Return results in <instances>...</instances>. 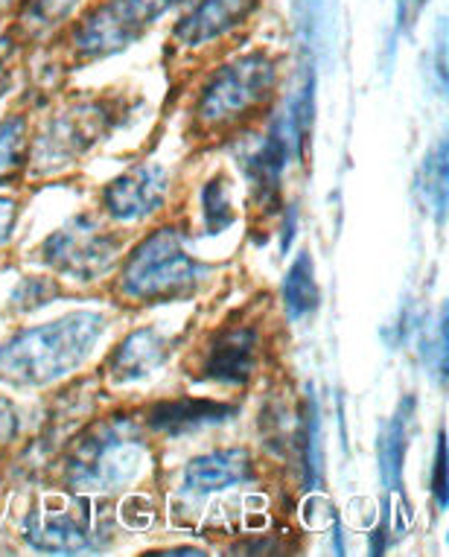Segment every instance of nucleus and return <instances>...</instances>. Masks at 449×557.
Wrapping results in <instances>:
<instances>
[{
    "label": "nucleus",
    "instance_id": "obj_1",
    "mask_svg": "<svg viewBox=\"0 0 449 557\" xmlns=\"http://www.w3.org/2000/svg\"><path fill=\"white\" fill-rule=\"evenodd\" d=\"M147 430L132 411L85 423L59 449V482L67 494L114 496L135 482L147 461Z\"/></svg>",
    "mask_w": 449,
    "mask_h": 557
},
{
    "label": "nucleus",
    "instance_id": "obj_2",
    "mask_svg": "<svg viewBox=\"0 0 449 557\" xmlns=\"http://www.w3.org/2000/svg\"><path fill=\"white\" fill-rule=\"evenodd\" d=\"M109 330L102 312L76 310L0 338V383L15 388H47L67 380L91 359Z\"/></svg>",
    "mask_w": 449,
    "mask_h": 557
},
{
    "label": "nucleus",
    "instance_id": "obj_3",
    "mask_svg": "<svg viewBox=\"0 0 449 557\" xmlns=\"http://www.w3.org/2000/svg\"><path fill=\"white\" fill-rule=\"evenodd\" d=\"M280 88V62L269 50H246L204 76L190 106V123L204 137L239 135L269 114Z\"/></svg>",
    "mask_w": 449,
    "mask_h": 557
},
{
    "label": "nucleus",
    "instance_id": "obj_4",
    "mask_svg": "<svg viewBox=\"0 0 449 557\" xmlns=\"http://www.w3.org/2000/svg\"><path fill=\"white\" fill-rule=\"evenodd\" d=\"M190 237L178 225H161L138 239L120 263L114 298L132 307H155L190 298L208 281L213 265L190 251Z\"/></svg>",
    "mask_w": 449,
    "mask_h": 557
},
{
    "label": "nucleus",
    "instance_id": "obj_5",
    "mask_svg": "<svg viewBox=\"0 0 449 557\" xmlns=\"http://www.w3.org/2000/svg\"><path fill=\"white\" fill-rule=\"evenodd\" d=\"M100 496L53 494L38 499L24 520V540L47 555H91L111 543V517Z\"/></svg>",
    "mask_w": 449,
    "mask_h": 557
},
{
    "label": "nucleus",
    "instance_id": "obj_6",
    "mask_svg": "<svg viewBox=\"0 0 449 557\" xmlns=\"http://www.w3.org/2000/svg\"><path fill=\"white\" fill-rule=\"evenodd\" d=\"M184 0H102L67 29V53L76 64H91L140 41L158 21L178 10Z\"/></svg>",
    "mask_w": 449,
    "mask_h": 557
},
{
    "label": "nucleus",
    "instance_id": "obj_7",
    "mask_svg": "<svg viewBox=\"0 0 449 557\" xmlns=\"http://www.w3.org/2000/svg\"><path fill=\"white\" fill-rule=\"evenodd\" d=\"M123 251L126 234L109 228L102 216L76 213L62 228L41 239L33 257L50 272L71 277L76 284H100L102 277L117 269Z\"/></svg>",
    "mask_w": 449,
    "mask_h": 557
},
{
    "label": "nucleus",
    "instance_id": "obj_8",
    "mask_svg": "<svg viewBox=\"0 0 449 557\" xmlns=\"http://www.w3.org/2000/svg\"><path fill=\"white\" fill-rule=\"evenodd\" d=\"M117 126V114L105 100H74L41 123L29 140V166L41 175L59 173L91 152Z\"/></svg>",
    "mask_w": 449,
    "mask_h": 557
},
{
    "label": "nucleus",
    "instance_id": "obj_9",
    "mask_svg": "<svg viewBox=\"0 0 449 557\" xmlns=\"http://www.w3.org/2000/svg\"><path fill=\"white\" fill-rule=\"evenodd\" d=\"M263 366V333L254 321L230 319L211 330L187 359V380L222 388H248Z\"/></svg>",
    "mask_w": 449,
    "mask_h": 557
},
{
    "label": "nucleus",
    "instance_id": "obj_10",
    "mask_svg": "<svg viewBox=\"0 0 449 557\" xmlns=\"http://www.w3.org/2000/svg\"><path fill=\"white\" fill-rule=\"evenodd\" d=\"M237 158L239 166H242V175H246L248 199L263 216H272L280 208L286 164L292 158H303L295 147L289 128H286L284 114L272 120L266 132L251 135V140L242 144Z\"/></svg>",
    "mask_w": 449,
    "mask_h": 557
},
{
    "label": "nucleus",
    "instance_id": "obj_11",
    "mask_svg": "<svg viewBox=\"0 0 449 557\" xmlns=\"http://www.w3.org/2000/svg\"><path fill=\"white\" fill-rule=\"evenodd\" d=\"M173 193V175L164 164L144 161L128 166L126 173L114 175L100 190V216L111 225H132V222L149 220L166 208Z\"/></svg>",
    "mask_w": 449,
    "mask_h": 557
},
{
    "label": "nucleus",
    "instance_id": "obj_12",
    "mask_svg": "<svg viewBox=\"0 0 449 557\" xmlns=\"http://www.w3.org/2000/svg\"><path fill=\"white\" fill-rule=\"evenodd\" d=\"M257 10L260 0H190L175 21L170 41L175 50L199 53L204 47L237 36Z\"/></svg>",
    "mask_w": 449,
    "mask_h": 557
},
{
    "label": "nucleus",
    "instance_id": "obj_13",
    "mask_svg": "<svg viewBox=\"0 0 449 557\" xmlns=\"http://www.w3.org/2000/svg\"><path fill=\"white\" fill-rule=\"evenodd\" d=\"M239 414L237 403L208 397H161L140 409V426L158 438H187L213 426H225Z\"/></svg>",
    "mask_w": 449,
    "mask_h": 557
},
{
    "label": "nucleus",
    "instance_id": "obj_14",
    "mask_svg": "<svg viewBox=\"0 0 449 557\" xmlns=\"http://www.w3.org/2000/svg\"><path fill=\"white\" fill-rule=\"evenodd\" d=\"M254 479L257 465L251 449H213V453H204V456H196L192 461H187V467L182 470L178 491H175V499H178V505L192 508V505L204 503L208 496L254 482Z\"/></svg>",
    "mask_w": 449,
    "mask_h": 557
},
{
    "label": "nucleus",
    "instance_id": "obj_15",
    "mask_svg": "<svg viewBox=\"0 0 449 557\" xmlns=\"http://www.w3.org/2000/svg\"><path fill=\"white\" fill-rule=\"evenodd\" d=\"M175 342L158 327H135L114 345L105 362L102 376L111 385H135L158 374L173 357Z\"/></svg>",
    "mask_w": 449,
    "mask_h": 557
},
{
    "label": "nucleus",
    "instance_id": "obj_16",
    "mask_svg": "<svg viewBox=\"0 0 449 557\" xmlns=\"http://www.w3.org/2000/svg\"><path fill=\"white\" fill-rule=\"evenodd\" d=\"M414 430V397H403L397 411L385 421L376 444V465H379V482L385 484L388 494H397L403 484L406 449L412 441Z\"/></svg>",
    "mask_w": 449,
    "mask_h": 557
},
{
    "label": "nucleus",
    "instance_id": "obj_17",
    "mask_svg": "<svg viewBox=\"0 0 449 557\" xmlns=\"http://www.w3.org/2000/svg\"><path fill=\"white\" fill-rule=\"evenodd\" d=\"M292 456L301 473L303 494H315L324 475V449H321V411L315 394H307L298 406V421H295Z\"/></svg>",
    "mask_w": 449,
    "mask_h": 557
},
{
    "label": "nucleus",
    "instance_id": "obj_18",
    "mask_svg": "<svg viewBox=\"0 0 449 557\" xmlns=\"http://www.w3.org/2000/svg\"><path fill=\"white\" fill-rule=\"evenodd\" d=\"M85 0H21L15 33L29 41L50 38L55 29H62L74 18Z\"/></svg>",
    "mask_w": 449,
    "mask_h": 557
},
{
    "label": "nucleus",
    "instance_id": "obj_19",
    "mask_svg": "<svg viewBox=\"0 0 449 557\" xmlns=\"http://www.w3.org/2000/svg\"><path fill=\"white\" fill-rule=\"evenodd\" d=\"M280 298H284V312L289 321H301L319 310L321 293L315 284V263L310 251H301L292 260L280 286Z\"/></svg>",
    "mask_w": 449,
    "mask_h": 557
},
{
    "label": "nucleus",
    "instance_id": "obj_20",
    "mask_svg": "<svg viewBox=\"0 0 449 557\" xmlns=\"http://www.w3.org/2000/svg\"><path fill=\"white\" fill-rule=\"evenodd\" d=\"M29 140L27 114L0 120V187H12L29 173Z\"/></svg>",
    "mask_w": 449,
    "mask_h": 557
},
{
    "label": "nucleus",
    "instance_id": "obj_21",
    "mask_svg": "<svg viewBox=\"0 0 449 557\" xmlns=\"http://www.w3.org/2000/svg\"><path fill=\"white\" fill-rule=\"evenodd\" d=\"M417 196H421L423 208L432 213V220L444 225L449 201V152L444 140L423 158L421 173H417Z\"/></svg>",
    "mask_w": 449,
    "mask_h": 557
},
{
    "label": "nucleus",
    "instance_id": "obj_22",
    "mask_svg": "<svg viewBox=\"0 0 449 557\" xmlns=\"http://www.w3.org/2000/svg\"><path fill=\"white\" fill-rule=\"evenodd\" d=\"M199 205H202V228L204 237H216L222 231H228L237 222L234 211V184L225 173L213 175L211 182L204 184L199 193Z\"/></svg>",
    "mask_w": 449,
    "mask_h": 557
},
{
    "label": "nucleus",
    "instance_id": "obj_23",
    "mask_svg": "<svg viewBox=\"0 0 449 557\" xmlns=\"http://www.w3.org/2000/svg\"><path fill=\"white\" fill-rule=\"evenodd\" d=\"M64 298L62 284H55L50 277H24L18 289L10 298V312L12 315H24V312L41 310L47 301Z\"/></svg>",
    "mask_w": 449,
    "mask_h": 557
},
{
    "label": "nucleus",
    "instance_id": "obj_24",
    "mask_svg": "<svg viewBox=\"0 0 449 557\" xmlns=\"http://www.w3.org/2000/svg\"><path fill=\"white\" fill-rule=\"evenodd\" d=\"M423 350H426V366L435 371L440 385L447 383V310H440L435 330L423 333Z\"/></svg>",
    "mask_w": 449,
    "mask_h": 557
},
{
    "label": "nucleus",
    "instance_id": "obj_25",
    "mask_svg": "<svg viewBox=\"0 0 449 557\" xmlns=\"http://www.w3.org/2000/svg\"><path fill=\"white\" fill-rule=\"evenodd\" d=\"M447 438L438 432V444H435V465H432V496L438 503L440 511H447L449 494H447Z\"/></svg>",
    "mask_w": 449,
    "mask_h": 557
},
{
    "label": "nucleus",
    "instance_id": "obj_26",
    "mask_svg": "<svg viewBox=\"0 0 449 557\" xmlns=\"http://www.w3.org/2000/svg\"><path fill=\"white\" fill-rule=\"evenodd\" d=\"M426 7V0H395V38H403L412 33L414 21Z\"/></svg>",
    "mask_w": 449,
    "mask_h": 557
},
{
    "label": "nucleus",
    "instance_id": "obj_27",
    "mask_svg": "<svg viewBox=\"0 0 449 557\" xmlns=\"http://www.w3.org/2000/svg\"><path fill=\"white\" fill-rule=\"evenodd\" d=\"M18 432H21L18 409H15L7 397H0V453L15 444Z\"/></svg>",
    "mask_w": 449,
    "mask_h": 557
},
{
    "label": "nucleus",
    "instance_id": "obj_28",
    "mask_svg": "<svg viewBox=\"0 0 449 557\" xmlns=\"http://www.w3.org/2000/svg\"><path fill=\"white\" fill-rule=\"evenodd\" d=\"M18 225V199L0 196V248L7 246Z\"/></svg>",
    "mask_w": 449,
    "mask_h": 557
},
{
    "label": "nucleus",
    "instance_id": "obj_29",
    "mask_svg": "<svg viewBox=\"0 0 449 557\" xmlns=\"http://www.w3.org/2000/svg\"><path fill=\"white\" fill-rule=\"evenodd\" d=\"M435 76H438L440 88H447V21H438V33H435Z\"/></svg>",
    "mask_w": 449,
    "mask_h": 557
},
{
    "label": "nucleus",
    "instance_id": "obj_30",
    "mask_svg": "<svg viewBox=\"0 0 449 557\" xmlns=\"http://www.w3.org/2000/svg\"><path fill=\"white\" fill-rule=\"evenodd\" d=\"M286 220H284V237H280V251H289V246H292V239H295V228H298V208L295 205H289L286 208Z\"/></svg>",
    "mask_w": 449,
    "mask_h": 557
},
{
    "label": "nucleus",
    "instance_id": "obj_31",
    "mask_svg": "<svg viewBox=\"0 0 449 557\" xmlns=\"http://www.w3.org/2000/svg\"><path fill=\"white\" fill-rule=\"evenodd\" d=\"M152 555H208L204 548H196V546H170V548H158V552H152Z\"/></svg>",
    "mask_w": 449,
    "mask_h": 557
},
{
    "label": "nucleus",
    "instance_id": "obj_32",
    "mask_svg": "<svg viewBox=\"0 0 449 557\" xmlns=\"http://www.w3.org/2000/svg\"><path fill=\"white\" fill-rule=\"evenodd\" d=\"M12 88V67L7 59H0V100L7 97V91Z\"/></svg>",
    "mask_w": 449,
    "mask_h": 557
}]
</instances>
